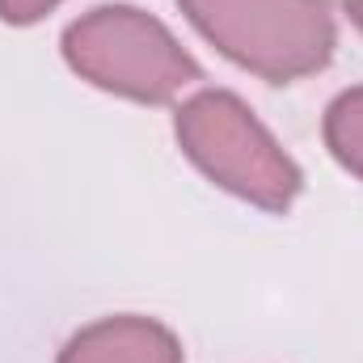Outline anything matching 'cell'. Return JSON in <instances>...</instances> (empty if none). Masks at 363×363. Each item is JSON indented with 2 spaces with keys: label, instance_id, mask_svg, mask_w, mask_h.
<instances>
[{
  "label": "cell",
  "instance_id": "5b68a950",
  "mask_svg": "<svg viewBox=\"0 0 363 363\" xmlns=\"http://www.w3.org/2000/svg\"><path fill=\"white\" fill-rule=\"evenodd\" d=\"M325 148L330 157L363 182V85L338 93L325 110Z\"/></svg>",
  "mask_w": 363,
  "mask_h": 363
},
{
  "label": "cell",
  "instance_id": "7a4b0ae2",
  "mask_svg": "<svg viewBox=\"0 0 363 363\" xmlns=\"http://www.w3.org/2000/svg\"><path fill=\"white\" fill-rule=\"evenodd\" d=\"M60 47L68 68L93 89L144 106H165L199 81L194 55L169 34L165 21L135 4L89 9L64 30Z\"/></svg>",
  "mask_w": 363,
  "mask_h": 363
},
{
  "label": "cell",
  "instance_id": "6da1fadb",
  "mask_svg": "<svg viewBox=\"0 0 363 363\" xmlns=\"http://www.w3.org/2000/svg\"><path fill=\"white\" fill-rule=\"evenodd\" d=\"M178 9L224 60L271 85L321 72L338 47L330 0H178Z\"/></svg>",
  "mask_w": 363,
  "mask_h": 363
},
{
  "label": "cell",
  "instance_id": "52a82bcc",
  "mask_svg": "<svg viewBox=\"0 0 363 363\" xmlns=\"http://www.w3.org/2000/svg\"><path fill=\"white\" fill-rule=\"evenodd\" d=\"M347 17L355 21V30L363 34V0H347Z\"/></svg>",
  "mask_w": 363,
  "mask_h": 363
},
{
  "label": "cell",
  "instance_id": "8992f818",
  "mask_svg": "<svg viewBox=\"0 0 363 363\" xmlns=\"http://www.w3.org/2000/svg\"><path fill=\"white\" fill-rule=\"evenodd\" d=\"M64 0H0V21L4 26H34Z\"/></svg>",
  "mask_w": 363,
  "mask_h": 363
},
{
  "label": "cell",
  "instance_id": "3957f363",
  "mask_svg": "<svg viewBox=\"0 0 363 363\" xmlns=\"http://www.w3.org/2000/svg\"><path fill=\"white\" fill-rule=\"evenodd\" d=\"M174 135L203 178L262 211H287L304 186L300 165L228 89H203L182 101L174 114Z\"/></svg>",
  "mask_w": 363,
  "mask_h": 363
},
{
  "label": "cell",
  "instance_id": "277c9868",
  "mask_svg": "<svg viewBox=\"0 0 363 363\" xmlns=\"http://www.w3.org/2000/svg\"><path fill=\"white\" fill-rule=\"evenodd\" d=\"M60 363H186V351L161 321L123 313L77 330L64 342Z\"/></svg>",
  "mask_w": 363,
  "mask_h": 363
}]
</instances>
